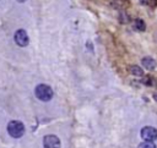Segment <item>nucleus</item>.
<instances>
[{
  "instance_id": "f03ea898",
  "label": "nucleus",
  "mask_w": 157,
  "mask_h": 148,
  "mask_svg": "<svg viewBox=\"0 0 157 148\" xmlns=\"http://www.w3.org/2000/svg\"><path fill=\"white\" fill-rule=\"evenodd\" d=\"M7 132L11 137L13 138H20L23 136L25 133V126L22 122L20 121H16V120H12L7 124Z\"/></svg>"
},
{
  "instance_id": "7ed1b4c3",
  "label": "nucleus",
  "mask_w": 157,
  "mask_h": 148,
  "mask_svg": "<svg viewBox=\"0 0 157 148\" xmlns=\"http://www.w3.org/2000/svg\"><path fill=\"white\" fill-rule=\"evenodd\" d=\"M13 39H15V43L18 46H27L28 43H29V38H28V35H27L25 29H17L15 32Z\"/></svg>"
},
{
  "instance_id": "ddd939ff",
  "label": "nucleus",
  "mask_w": 157,
  "mask_h": 148,
  "mask_svg": "<svg viewBox=\"0 0 157 148\" xmlns=\"http://www.w3.org/2000/svg\"><path fill=\"white\" fill-rule=\"evenodd\" d=\"M16 1H17V2H25L26 0H16Z\"/></svg>"
},
{
  "instance_id": "9d476101",
  "label": "nucleus",
  "mask_w": 157,
  "mask_h": 148,
  "mask_svg": "<svg viewBox=\"0 0 157 148\" xmlns=\"http://www.w3.org/2000/svg\"><path fill=\"white\" fill-rule=\"evenodd\" d=\"M139 148H157V147L152 141H145L139 144Z\"/></svg>"
},
{
  "instance_id": "423d86ee",
  "label": "nucleus",
  "mask_w": 157,
  "mask_h": 148,
  "mask_svg": "<svg viewBox=\"0 0 157 148\" xmlns=\"http://www.w3.org/2000/svg\"><path fill=\"white\" fill-rule=\"evenodd\" d=\"M141 64H142V66H144L146 70H150V71H151V70H155L156 66H157L156 60L152 59V57H150V56L142 57V59H141Z\"/></svg>"
},
{
  "instance_id": "f8f14e48",
  "label": "nucleus",
  "mask_w": 157,
  "mask_h": 148,
  "mask_svg": "<svg viewBox=\"0 0 157 148\" xmlns=\"http://www.w3.org/2000/svg\"><path fill=\"white\" fill-rule=\"evenodd\" d=\"M153 99L157 102V93H155V94H153Z\"/></svg>"
},
{
  "instance_id": "f257e3e1",
  "label": "nucleus",
  "mask_w": 157,
  "mask_h": 148,
  "mask_svg": "<svg viewBox=\"0 0 157 148\" xmlns=\"http://www.w3.org/2000/svg\"><path fill=\"white\" fill-rule=\"evenodd\" d=\"M34 93H36V97L42 100V102H49L52 98H53V89L52 87H49L48 84H38L34 89Z\"/></svg>"
},
{
  "instance_id": "0eeeda50",
  "label": "nucleus",
  "mask_w": 157,
  "mask_h": 148,
  "mask_svg": "<svg viewBox=\"0 0 157 148\" xmlns=\"http://www.w3.org/2000/svg\"><path fill=\"white\" fill-rule=\"evenodd\" d=\"M129 71H130L131 75H134L136 77H142L144 76V70L140 66H137V65H131L129 67Z\"/></svg>"
},
{
  "instance_id": "9b49d317",
  "label": "nucleus",
  "mask_w": 157,
  "mask_h": 148,
  "mask_svg": "<svg viewBox=\"0 0 157 148\" xmlns=\"http://www.w3.org/2000/svg\"><path fill=\"white\" fill-rule=\"evenodd\" d=\"M110 2H112V5L114 6V7H120L121 6V0H110Z\"/></svg>"
},
{
  "instance_id": "6e6552de",
  "label": "nucleus",
  "mask_w": 157,
  "mask_h": 148,
  "mask_svg": "<svg viewBox=\"0 0 157 148\" xmlns=\"http://www.w3.org/2000/svg\"><path fill=\"white\" fill-rule=\"evenodd\" d=\"M134 27H135V29H137L139 32H144V31L146 29V23H145L144 20L136 18V20L134 21Z\"/></svg>"
},
{
  "instance_id": "20e7f679",
  "label": "nucleus",
  "mask_w": 157,
  "mask_h": 148,
  "mask_svg": "<svg viewBox=\"0 0 157 148\" xmlns=\"http://www.w3.org/2000/svg\"><path fill=\"white\" fill-rule=\"evenodd\" d=\"M44 148H60V139L55 135H47L43 138Z\"/></svg>"
},
{
  "instance_id": "39448f33",
  "label": "nucleus",
  "mask_w": 157,
  "mask_h": 148,
  "mask_svg": "<svg viewBox=\"0 0 157 148\" xmlns=\"http://www.w3.org/2000/svg\"><path fill=\"white\" fill-rule=\"evenodd\" d=\"M141 137L145 139V141H155L157 139V130L155 127H151V126H146L141 130Z\"/></svg>"
},
{
  "instance_id": "1a4fd4ad",
  "label": "nucleus",
  "mask_w": 157,
  "mask_h": 148,
  "mask_svg": "<svg viewBox=\"0 0 157 148\" xmlns=\"http://www.w3.org/2000/svg\"><path fill=\"white\" fill-rule=\"evenodd\" d=\"M119 21H120L121 23H128V22L130 21V17H129V15H128L125 11H121V12L119 13Z\"/></svg>"
}]
</instances>
